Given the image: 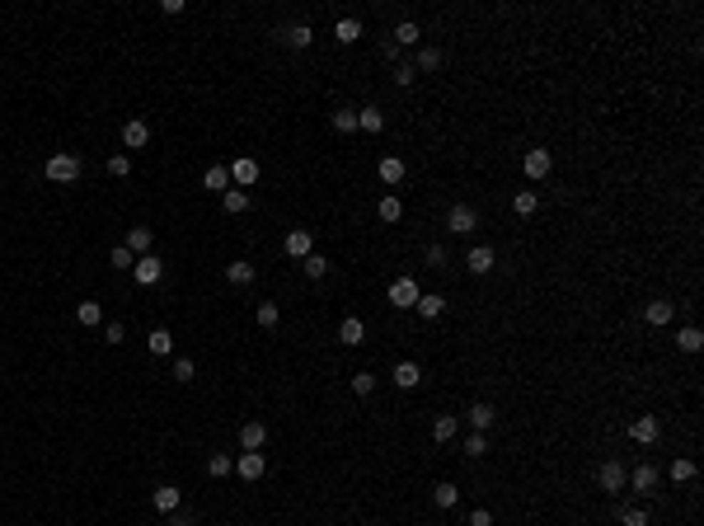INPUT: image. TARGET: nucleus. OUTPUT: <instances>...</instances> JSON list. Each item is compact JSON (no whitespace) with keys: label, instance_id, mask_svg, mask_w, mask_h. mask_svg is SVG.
Wrapping results in <instances>:
<instances>
[{"label":"nucleus","instance_id":"1","mask_svg":"<svg viewBox=\"0 0 704 526\" xmlns=\"http://www.w3.org/2000/svg\"><path fill=\"white\" fill-rule=\"evenodd\" d=\"M418 296H423V287H418L414 278H394L390 282V305H394V310H414Z\"/></svg>","mask_w":704,"mask_h":526},{"label":"nucleus","instance_id":"2","mask_svg":"<svg viewBox=\"0 0 704 526\" xmlns=\"http://www.w3.org/2000/svg\"><path fill=\"white\" fill-rule=\"evenodd\" d=\"M47 179H52V183H76L80 179V160L66 156V151L52 156V160H47Z\"/></svg>","mask_w":704,"mask_h":526},{"label":"nucleus","instance_id":"3","mask_svg":"<svg viewBox=\"0 0 704 526\" xmlns=\"http://www.w3.org/2000/svg\"><path fill=\"white\" fill-rule=\"evenodd\" d=\"M447 226H451V236H469V231L479 226V212H474L469 202H456V207L447 212Z\"/></svg>","mask_w":704,"mask_h":526},{"label":"nucleus","instance_id":"4","mask_svg":"<svg viewBox=\"0 0 704 526\" xmlns=\"http://www.w3.org/2000/svg\"><path fill=\"white\" fill-rule=\"evenodd\" d=\"M521 165H526V179H545L549 169H554V156H549L545 146H531L521 156Z\"/></svg>","mask_w":704,"mask_h":526},{"label":"nucleus","instance_id":"5","mask_svg":"<svg viewBox=\"0 0 704 526\" xmlns=\"http://www.w3.org/2000/svg\"><path fill=\"white\" fill-rule=\"evenodd\" d=\"M625 465H620V460H601V470H596V484H601V493H620L625 489Z\"/></svg>","mask_w":704,"mask_h":526},{"label":"nucleus","instance_id":"6","mask_svg":"<svg viewBox=\"0 0 704 526\" xmlns=\"http://www.w3.org/2000/svg\"><path fill=\"white\" fill-rule=\"evenodd\" d=\"M132 278L141 282V287H155V282L165 278V263H160L155 254H141V258H136V268H132Z\"/></svg>","mask_w":704,"mask_h":526},{"label":"nucleus","instance_id":"7","mask_svg":"<svg viewBox=\"0 0 704 526\" xmlns=\"http://www.w3.org/2000/svg\"><path fill=\"white\" fill-rule=\"evenodd\" d=\"M658 433H662V423L653 414H638L634 423H629V437H634L638 447H653V442H658Z\"/></svg>","mask_w":704,"mask_h":526},{"label":"nucleus","instance_id":"8","mask_svg":"<svg viewBox=\"0 0 704 526\" xmlns=\"http://www.w3.org/2000/svg\"><path fill=\"white\" fill-rule=\"evenodd\" d=\"M287 254H291V258H305V254H315V236L305 231V226H296V231H287Z\"/></svg>","mask_w":704,"mask_h":526},{"label":"nucleus","instance_id":"9","mask_svg":"<svg viewBox=\"0 0 704 526\" xmlns=\"http://www.w3.org/2000/svg\"><path fill=\"white\" fill-rule=\"evenodd\" d=\"M493 263H498V258H493V249H489V245H474V249L465 254V268L474 273V278H484V273H489Z\"/></svg>","mask_w":704,"mask_h":526},{"label":"nucleus","instance_id":"10","mask_svg":"<svg viewBox=\"0 0 704 526\" xmlns=\"http://www.w3.org/2000/svg\"><path fill=\"white\" fill-rule=\"evenodd\" d=\"M235 470H240V480H263V451H245V456L235 460Z\"/></svg>","mask_w":704,"mask_h":526},{"label":"nucleus","instance_id":"11","mask_svg":"<svg viewBox=\"0 0 704 526\" xmlns=\"http://www.w3.org/2000/svg\"><path fill=\"white\" fill-rule=\"evenodd\" d=\"M123 146H127V151H141V146H151V127H146L141 118H132V123L123 127Z\"/></svg>","mask_w":704,"mask_h":526},{"label":"nucleus","instance_id":"12","mask_svg":"<svg viewBox=\"0 0 704 526\" xmlns=\"http://www.w3.org/2000/svg\"><path fill=\"white\" fill-rule=\"evenodd\" d=\"M263 442H268V428L258 423V418L240 428V447H245V451H263Z\"/></svg>","mask_w":704,"mask_h":526},{"label":"nucleus","instance_id":"13","mask_svg":"<svg viewBox=\"0 0 704 526\" xmlns=\"http://www.w3.org/2000/svg\"><path fill=\"white\" fill-rule=\"evenodd\" d=\"M230 183H240V188H249V183H258V160H235L230 165Z\"/></svg>","mask_w":704,"mask_h":526},{"label":"nucleus","instance_id":"14","mask_svg":"<svg viewBox=\"0 0 704 526\" xmlns=\"http://www.w3.org/2000/svg\"><path fill=\"white\" fill-rule=\"evenodd\" d=\"M629 484L638 489V498H648V493L658 489V465H638V470L629 475Z\"/></svg>","mask_w":704,"mask_h":526},{"label":"nucleus","instance_id":"15","mask_svg":"<svg viewBox=\"0 0 704 526\" xmlns=\"http://www.w3.org/2000/svg\"><path fill=\"white\" fill-rule=\"evenodd\" d=\"M362 338H367V325H362L357 315H347L343 325H338V343H347V348H357Z\"/></svg>","mask_w":704,"mask_h":526},{"label":"nucleus","instance_id":"16","mask_svg":"<svg viewBox=\"0 0 704 526\" xmlns=\"http://www.w3.org/2000/svg\"><path fill=\"white\" fill-rule=\"evenodd\" d=\"M376 174H380V183H390V188H394V183H404V160L399 156H385L376 165Z\"/></svg>","mask_w":704,"mask_h":526},{"label":"nucleus","instance_id":"17","mask_svg":"<svg viewBox=\"0 0 704 526\" xmlns=\"http://www.w3.org/2000/svg\"><path fill=\"white\" fill-rule=\"evenodd\" d=\"M225 282H235V287H249V282H254V263H249V258H235V263H225Z\"/></svg>","mask_w":704,"mask_h":526},{"label":"nucleus","instance_id":"18","mask_svg":"<svg viewBox=\"0 0 704 526\" xmlns=\"http://www.w3.org/2000/svg\"><path fill=\"white\" fill-rule=\"evenodd\" d=\"M418 315H423V320H437V315L447 310V296H437V291H423V296H418V305H414Z\"/></svg>","mask_w":704,"mask_h":526},{"label":"nucleus","instance_id":"19","mask_svg":"<svg viewBox=\"0 0 704 526\" xmlns=\"http://www.w3.org/2000/svg\"><path fill=\"white\" fill-rule=\"evenodd\" d=\"M418 381H423V371H418V362H399V367H394V385H399V390H414Z\"/></svg>","mask_w":704,"mask_h":526},{"label":"nucleus","instance_id":"20","mask_svg":"<svg viewBox=\"0 0 704 526\" xmlns=\"http://www.w3.org/2000/svg\"><path fill=\"white\" fill-rule=\"evenodd\" d=\"M202 183H207L212 193H225V188H235V183H230V169H225V165H212L207 174H202Z\"/></svg>","mask_w":704,"mask_h":526},{"label":"nucleus","instance_id":"21","mask_svg":"<svg viewBox=\"0 0 704 526\" xmlns=\"http://www.w3.org/2000/svg\"><path fill=\"white\" fill-rule=\"evenodd\" d=\"M456 433H460V423H456V414H442L432 423V437L437 442H442V447H447V442H456Z\"/></svg>","mask_w":704,"mask_h":526},{"label":"nucleus","instance_id":"22","mask_svg":"<svg viewBox=\"0 0 704 526\" xmlns=\"http://www.w3.org/2000/svg\"><path fill=\"white\" fill-rule=\"evenodd\" d=\"M76 320H80L85 329L103 325V305H99V301H80V305H76Z\"/></svg>","mask_w":704,"mask_h":526},{"label":"nucleus","instance_id":"23","mask_svg":"<svg viewBox=\"0 0 704 526\" xmlns=\"http://www.w3.org/2000/svg\"><path fill=\"white\" fill-rule=\"evenodd\" d=\"M676 348H681V353H700V348H704V334H700L695 325L676 329Z\"/></svg>","mask_w":704,"mask_h":526},{"label":"nucleus","instance_id":"24","mask_svg":"<svg viewBox=\"0 0 704 526\" xmlns=\"http://www.w3.org/2000/svg\"><path fill=\"white\" fill-rule=\"evenodd\" d=\"M643 315H648V325H671V315H676V305H671V301H662V296H658V301H648V310H643Z\"/></svg>","mask_w":704,"mask_h":526},{"label":"nucleus","instance_id":"25","mask_svg":"<svg viewBox=\"0 0 704 526\" xmlns=\"http://www.w3.org/2000/svg\"><path fill=\"white\" fill-rule=\"evenodd\" d=\"M376 216H380V221H399V216H404V202L394 198V193H385V198L376 202Z\"/></svg>","mask_w":704,"mask_h":526},{"label":"nucleus","instance_id":"26","mask_svg":"<svg viewBox=\"0 0 704 526\" xmlns=\"http://www.w3.org/2000/svg\"><path fill=\"white\" fill-rule=\"evenodd\" d=\"M127 249L132 254H151V226H132L127 231Z\"/></svg>","mask_w":704,"mask_h":526},{"label":"nucleus","instance_id":"27","mask_svg":"<svg viewBox=\"0 0 704 526\" xmlns=\"http://www.w3.org/2000/svg\"><path fill=\"white\" fill-rule=\"evenodd\" d=\"M221 202H225V212H230V216L249 212V193H245V188H225V193H221Z\"/></svg>","mask_w":704,"mask_h":526},{"label":"nucleus","instance_id":"28","mask_svg":"<svg viewBox=\"0 0 704 526\" xmlns=\"http://www.w3.org/2000/svg\"><path fill=\"white\" fill-rule=\"evenodd\" d=\"M512 212H516V216H536V212H540V198H536L531 188H521V193L512 198Z\"/></svg>","mask_w":704,"mask_h":526},{"label":"nucleus","instance_id":"29","mask_svg":"<svg viewBox=\"0 0 704 526\" xmlns=\"http://www.w3.org/2000/svg\"><path fill=\"white\" fill-rule=\"evenodd\" d=\"M155 507L160 512H179V489H174V484H160L155 489Z\"/></svg>","mask_w":704,"mask_h":526},{"label":"nucleus","instance_id":"30","mask_svg":"<svg viewBox=\"0 0 704 526\" xmlns=\"http://www.w3.org/2000/svg\"><path fill=\"white\" fill-rule=\"evenodd\" d=\"M493 418H498V414H493L489 404H474V409H469V428H474V433H489Z\"/></svg>","mask_w":704,"mask_h":526},{"label":"nucleus","instance_id":"31","mask_svg":"<svg viewBox=\"0 0 704 526\" xmlns=\"http://www.w3.org/2000/svg\"><path fill=\"white\" fill-rule=\"evenodd\" d=\"M418 38H423V29H418V24H414V19H404V24H399V29H394V47H414V43H418Z\"/></svg>","mask_w":704,"mask_h":526},{"label":"nucleus","instance_id":"32","mask_svg":"<svg viewBox=\"0 0 704 526\" xmlns=\"http://www.w3.org/2000/svg\"><path fill=\"white\" fill-rule=\"evenodd\" d=\"M334 38H338L343 47L357 43V38H362V24H357V19H338V24H334Z\"/></svg>","mask_w":704,"mask_h":526},{"label":"nucleus","instance_id":"33","mask_svg":"<svg viewBox=\"0 0 704 526\" xmlns=\"http://www.w3.org/2000/svg\"><path fill=\"white\" fill-rule=\"evenodd\" d=\"M432 503H437V507H456V503H460V489H456L451 480L437 484V489H432Z\"/></svg>","mask_w":704,"mask_h":526},{"label":"nucleus","instance_id":"34","mask_svg":"<svg viewBox=\"0 0 704 526\" xmlns=\"http://www.w3.org/2000/svg\"><path fill=\"white\" fill-rule=\"evenodd\" d=\"M230 470H235V460L225 456V451H216V456H207V475H212V480H225Z\"/></svg>","mask_w":704,"mask_h":526},{"label":"nucleus","instance_id":"35","mask_svg":"<svg viewBox=\"0 0 704 526\" xmlns=\"http://www.w3.org/2000/svg\"><path fill=\"white\" fill-rule=\"evenodd\" d=\"M357 127L362 132H380V127H385V113L380 108H357Z\"/></svg>","mask_w":704,"mask_h":526},{"label":"nucleus","instance_id":"36","mask_svg":"<svg viewBox=\"0 0 704 526\" xmlns=\"http://www.w3.org/2000/svg\"><path fill=\"white\" fill-rule=\"evenodd\" d=\"M151 353H155V358L174 353V334H169V329H151Z\"/></svg>","mask_w":704,"mask_h":526},{"label":"nucleus","instance_id":"37","mask_svg":"<svg viewBox=\"0 0 704 526\" xmlns=\"http://www.w3.org/2000/svg\"><path fill=\"white\" fill-rule=\"evenodd\" d=\"M254 320H258V325H263V329H272V325H277V320H282V310H277V301H258V310H254Z\"/></svg>","mask_w":704,"mask_h":526},{"label":"nucleus","instance_id":"38","mask_svg":"<svg viewBox=\"0 0 704 526\" xmlns=\"http://www.w3.org/2000/svg\"><path fill=\"white\" fill-rule=\"evenodd\" d=\"M301 268H305V278H325V273H329V258L325 254H305Z\"/></svg>","mask_w":704,"mask_h":526},{"label":"nucleus","instance_id":"39","mask_svg":"<svg viewBox=\"0 0 704 526\" xmlns=\"http://www.w3.org/2000/svg\"><path fill=\"white\" fill-rule=\"evenodd\" d=\"M671 480H676V484H685V480H695V460H685V456H676V460H671Z\"/></svg>","mask_w":704,"mask_h":526},{"label":"nucleus","instance_id":"40","mask_svg":"<svg viewBox=\"0 0 704 526\" xmlns=\"http://www.w3.org/2000/svg\"><path fill=\"white\" fill-rule=\"evenodd\" d=\"M437 66H442V52H437V47H423L418 61H414V71H437Z\"/></svg>","mask_w":704,"mask_h":526},{"label":"nucleus","instance_id":"41","mask_svg":"<svg viewBox=\"0 0 704 526\" xmlns=\"http://www.w3.org/2000/svg\"><path fill=\"white\" fill-rule=\"evenodd\" d=\"M334 127H338V132H357V108H338L334 113Z\"/></svg>","mask_w":704,"mask_h":526},{"label":"nucleus","instance_id":"42","mask_svg":"<svg viewBox=\"0 0 704 526\" xmlns=\"http://www.w3.org/2000/svg\"><path fill=\"white\" fill-rule=\"evenodd\" d=\"M620 526H648V512L643 507H620Z\"/></svg>","mask_w":704,"mask_h":526},{"label":"nucleus","instance_id":"43","mask_svg":"<svg viewBox=\"0 0 704 526\" xmlns=\"http://www.w3.org/2000/svg\"><path fill=\"white\" fill-rule=\"evenodd\" d=\"M484 451H489V437H484V433H469L465 437V456H484Z\"/></svg>","mask_w":704,"mask_h":526},{"label":"nucleus","instance_id":"44","mask_svg":"<svg viewBox=\"0 0 704 526\" xmlns=\"http://www.w3.org/2000/svg\"><path fill=\"white\" fill-rule=\"evenodd\" d=\"M108 174L113 179H127V174H132V160L127 156H108Z\"/></svg>","mask_w":704,"mask_h":526},{"label":"nucleus","instance_id":"45","mask_svg":"<svg viewBox=\"0 0 704 526\" xmlns=\"http://www.w3.org/2000/svg\"><path fill=\"white\" fill-rule=\"evenodd\" d=\"M376 390V376H371V371H357V376H352V395H371Z\"/></svg>","mask_w":704,"mask_h":526},{"label":"nucleus","instance_id":"46","mask_svg":"<svg viewBox=\"0 0 704 526\" xmlns=\"http://www.w3.org/2000/svg\"><path fill=\"white\" fill-rule=\"evenodd\" d=\"M414 61H399V66H394V85H404V90H409V85H414Z\"/></svg>","mask_w":704,"mask_h":526},{"label":"nucleus","instance_id":"47","mask_svg":"<svg viewBox=\"0 0 704 526\" xmlns=\"http://www.w3.org/2000/svg\"><path fill=\"white\" fill-rule=\"evenodd\" d=\"M113 268H136V254L127 245H118V249H113Z\"/></svg>","mask_w":704,"mask_h":526},{"label":"nucleus","instance_id":"48","mask_svg":"<svg viewBox=\"0 0 704 526\" xmlns=\"http://www.w3.org/2000/svg\"><path fill=\"white\" fill-rule=\"evenodd\" d=\"M193 376H198V367H193L188 358H179V362H174V381H183V385H188Z\"/></svg>","mask_w":704,"mask_h":526},{"label":"nucleus","instance_id":"49","mask_svg":"<svg viewBox=\"0 0 704 526\" xmlns=\"http://www.w3.org/2000/svg\"><path fill=\"white\" fill-rule=\"evenodd\" d=\"M287 43H291V47H310V29H305V24H296V29L287 34Z\"/></svg>","mask_w":704,"mask_h":526},{"label":"nucleus","instance_id":"50","mask_svg":"<svg viewBox=\"0 0 704 526\" xmlns=\"http://www.w3.org/2000/svg\"><path fill=\"white\" fill-rule=\"evenodd\" d=\"M427 263H432V268H447V249H442V245H427Z\"/></svg>","mask_w":704,"mask_h":526},{"label":"nucleus","instance_id":"51","mask_svg":"<svg viewBox=\"0 0 704 526\" xmlns=\"http://www.w3.org/2000/svg\"><path fill=\"white\" fill-rule=\"evenodd\" d=\"M469 526H493V512L489 507H474V512H469Z\"/></svg>","mask_w":704,"mask_h":526},{"label":"nucleus","instance_id":"52","mask_svg":"<svg viewBox=\"0 0 704 526\" xmlns=\"http://www.w3.org/2000/svg\"><path fill=\"white\" fill-rule=\"evenodd\" d=\"M103 338H108V343H123V338H127V329H123V325H118V320H113V325H108V329H103Z\"/></svg>","mask_w":704,"mask_h":526},{"label":"nucleus","instance_id":"53","mask_svg":"<svg viewBox=\"0 0 704 526\" xmlns=\"http://www.w3.org/2000/svg\"><path fill=\"white\" fill-rule=\"evenodd\" d=\"M169 526H193L188 517H179V512H169Z\"/></svg>","mask_w":704,"mask_h":526}]
</instances>
